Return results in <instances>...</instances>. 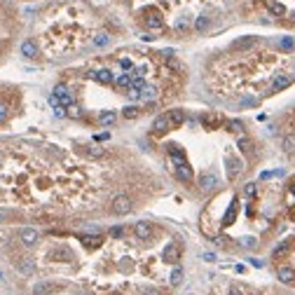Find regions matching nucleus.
I'll use <instances>...</instances> for the list:
<instances>
[{"label": "nucleus", "instance_id": "1", "mask_svg": "<svg viewBox=\"0 0 295 295\" xmlns=\"http://www.w3.org/2000/svg\"><path fill=\"white\" fill-rule=\"evenodd\" d=\"M117 16L94 0H52L35 16L33 35L21 42L26 59H56L80 49H103L120 35Z\"/></svg>", "mask_w": 295, "mask_h": 295}, {"label": "nucleus", "instance_id": "2", "mask_svg": "<svg viewBox=\"0 0 295 295\" xmlns=\"http://www.w3.org/2000/svg\"><path fill=\"white\" fill-rule=\"evenodd\" d=\"M146 38H197L242 12L246 0H115Z\"/></svg>", "mask_w": 295, "mask_h": 295}, {"label": "nucleus", "instance_id": "3", "mask_svg": "<svg viewBox=\"0 0 295 295\" xmlns=\"http://www.w3.org/2000/svg\"><path fill=\"white\" fill-rule=\"evenodd\" d=\"M267 14L272 21L295 28V0H246L242 14Z\"/></svg>", "mask_w": 295, "mask_h": 295}, {"label": "nucleus", "instance_id": "4", "mask_svg": "<svg viewBox=\"0 0 295 295\" xmlns=\"http://www.w3.org/2000/svg\"><path fill=\"white\" fill-rule=\"evenodd\" d=\"M21 33V14L14 0H0V61L10 54Z\"/></svg>", "mask_w": 295, "mask_h": 295}, {"label": "nucleus", "instance_id": "5", "mask_svg": "<svg viewBox=\"0 0 295 295\" xmlns=\"http://www.w3.org/2000/svg\"><path fill=\"white\" fill-rule=\"evenodd\" d=\"M131 232H134V237L138 242H150L155 237V225L148 223V220H138V223H134Z\"/></svg>", "mask_w": 295, "mask_h": 295}, {"label": "nucleus", "instance_id": "6", "mask_svg": "<svg viewBox=\"0 0 295 295\" xmlns=\"http://www.w3.org/2000/svg\"><path fill=\"white\" fill-rule=\"evenodd\" d=\"M162 260L169 262V265H178L180 260V244L178 242H169L164 248H162Z\"/></svg>", "mask_w": 295, "mask_h": 295}, {"label": "nucleus", "instance_id": "7", "mask_svg": "<svg viewBox=\"0 0 295 295\" xmlns=\"http://www.w3.org/2000/svg\"><path fill=\"white\" fill-rule=\"evenodd\" d=\"M19 242L24 244L26 248H33L35 244L40 242V232H38V229H33V228H24L21 232H19Z\"/></svg>", "mask_w": 295, "mask_h": 295}, {"label": "nucleus", "instance_id": "8", "mask_svg": "<svg viewBox=\"0 0 295 295\" xmlns=\"http://www.w3.org/2000/svg\"><path fill=\"white\" fill-rule=\"evenodd\" d=\"M56 291H61V286L59 283H49V281H40L33 286V295H52Z\"/></svg>", "mask_w": 295, "mask_h": 295}, {"label": "nucleus", "instance_id": "9", "mask_svg": "<svg viewBox=\"0 0 295 295\" xmlns=\"http://www.w3.org/2000/svg\"><path fill=\"white\" fill-rule=\"evenodd\" d=\"M277 277H279V281L283 283H295V269L291 265H279L277 267Z\"/></svg>", "mask_w": 295, "mask_h": 295}, {"label": "nucleus", "instance_id": "10", "mask_svg": "<svg viewBox=\"0 0 295 295\" xmlns=\"http://www.w3.org/2000/svg\"><path fill=\"white\" fill-rule=\"evenodd\" d=\"M14 265H16V269H19L21 274H26V277H31V274L35 272V262H33L31 258H19Z\"/></svg>", "mask_w": 295, "mask_h": 295}, {"label": "nucleus", "instance_id": "11", "mask_svg": "<svg viewBox=\"0 0 295 295\" xmlns=\"http://www.w3.org/2000/svg\"><path fill=\"white\" fill-rule=\"evenodd\" d=\"M281 150L291 157V155H295V131H291V134H286L281 138Z\"/></svg>", "mask_w": 295, "mask_h": 295}, {"label": "nucleus", "instance_id": "12", "mask_svg": "<svg viewBox=\"0 0 295 295\" xmlns=\"http://www.w3.org/2000/svg\"><path fill=\"white\" fill-rule=\"evenodd\" d=\"M183 279H185V272H183V267L176 265V267L171 269V274H169V283H171V286H180Z\"/></svg>", "mask_w": 295, "mask_h": 295}, {"label": "nucleus", "instance_id": "13", "mask_svg": "<svg viewBox=\"0 0 295 295\" xmlns=\"http://www.w3.org/2000/svg\"><path fill=\"white\" fill-rule=\"evenodd\" d=\"M291 248H293V244H291V242L279 244V246H277V248L272 251V258H274V260H279V258H281V255H286L288 251H291Z\"/></svg>", "mask_w": 295, "mask_h": 295}, {"label": "nucleus", "instance_id": "14", "mask_svg": "<svg viewBox=\"0 0 295 295\" xmlns=\"http://www.w3.org/2000/svg\"><path fill=\"white\" fill-rule=\"evenodd\" d=\"M124 234H127V229L122 228V225H115V228L108 229V237H113V239H122Z\"/></svg>", "mask_w": 295, "mask_h": 295}, {"label": "nucleus", "instance_id": "15", "mask_svg": "<svg viewBox=\"0 0 295 295\" xmlns=\"http://www.w3.org/2000/svg\"><path fill=\"white\" fill-rule=\"evenodd\" d=\"M228 295H248V291L244 288V286H239V283H234L232 288H229V293Z\"/></svg>", "mask_w": 295, "mask_h": 295}, {"label": "nucleus", "instance_id": "16", "mask_svg": "<svg viewBox=\"0 0 295 295\" xmlns=\"http://www.w3.org/2000/svg\"><path fill=\"white\" fill-rule=\"evenodd\" d=\"M141 295H162V291L155 288V286H143L141 288Z\"/></svg>", "mask_w": 295, "mask_h": 295}, {"label": "nucleus", "instance_id": "17", "mask_svg": "<svg viewBox=\"0 0 295 295\" xmlns=\"http://www.w3.org/2000/svg\"><path fill=\"white\" fill-rule=\"evenodd\" d=\"M10 92H12V89H5V87H0V98H2L5 94H10Z\"/></svg>", "mask_w": 295, "mask_h": 295}, {"label": "nucleus", "instance_id": "18", "mask_svg": "<svg viewBox=\"0 0 295 295\" xmlns=\"http://www.w3.org/2000/svg\"><path fill=\"white\" fill-rule=\"evenodd\" d=\"M110 295H122V293H117V291H115V293H110Z\"/></svg>", "mask_w": 295, "mask_h": 295}, {"label": "nucleus", "instance_id": "19", "mask_svg": "<svg viewBox=\"0 0 295 295\" xmlns=\"http://www.w3.org/2000/svg\"><path fill=\"white\" fill-rule=\"evenodd\" d=\"M24 2H35V0H24Z\"/></svg>", "mask_w": 295, "mask_h": 295}, {"label": "nucleus", "instance_id": "20", "mask_svg": "<svg viewBox=\"0 0 295 295\" xmlns=\"http://www.w3.org/2000/svg\"><path fill=\"white\" fill-rule=\"evenodd\" d=\"M80 295H89V293H80Z\"/></svg>", "mask_w": 295, "mask_h": 295}, {"label": "nucleus", "instance_id": "21", "mask_svg": "<svg viewBox=\"0 0 295 295\" xmlns=\"http://www.w3.org/2000/svg\"><path fill=\"white\" fill-rule=\"evenodd\" d=\"M0 279H2V272H0Z\"/></svg>", "mask_w": 295, "mask_h": 295}]
</instances>
